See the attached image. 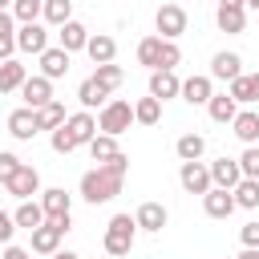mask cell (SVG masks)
I'll return each mask as SVG.
<instances>
[{
    "label": "cell",
    "mask_w": 259,
    "mask_h": 259,
    "mask_svg": "<svg viewBox=\"0 0 259 259\" xmlns=\"http://www.w3.org/2000/svg\"><path fill=\"white\" fill-rule=\"evenodd\" d=\"M125 174H130V158L117 150L109 162H97L93 170H85L81 174V198L85 202H109V198H117L121 194V182H125Z\"/></svg>",
    "instance_id": "cell-1"
},
{
    "label": "cell",
    "mask_w": 259,
    "mask_h": 259,
    "mask_svg": "<svg viewBox=\"0 0 259 259\" xmlns=\"http://www.w3.org/2000/svg\"><path fill=\"white\" fill-rule=\"evenodd\" d=\"M134 243H138V223H134V214H113V219L105 223V235H101L105 255L121 259V255L134 251Z\"/></svg>",
    "instance_id": "cell-2"
},
{
    "label": "cell",
    "mask_w": 259,
    "mask_h": 259,
    "mask_svg": "<svg viewBox=\"0 0 259 259\" xmlns=\"http://www.w3.org/2000/svg\"><path fill=\"white\" fill-rule=\"evenodd\" d=\"M69 231H73V214H57V219H45L40 227H32V251H36V255H53Z\"/></svg>",
    "instance_id": "cell-3"
},
{
    "label": "cell",
    "mask_w": 259,
    "mask_h": 259,
    "mask_svg": "<svg viewBox=\"0 0 259 259\" xmlns=\"http://www.w3.org/2000/svg\"><path fill=\"white\" fill-rule=\"evenodd\" d=\"M130 125H134V105H130V101L113 97V101H105V105L97 109V130H101V134H113V138H121Z\"/></svg>",
    "instance_id": "cell-4"
},
{
    "label": "cell",
    "mask_w": 259,
    "mask_h": 259,
    "mask_svg": "<svg viewBox=\"0 0 259 259\" xmlns=\"http://www.w3.org/2000/svg\"><path fill=\"white\" fill-rule=\"evenodd\" d=\"M154 28H158L162 40H178V36L186 32V8H182V4H162V8L154 12Z\"/></svg>",
    "instance_id": "cell-5"
},
{
    "label": "cell",
    "mask_w": 259,
    "mask_h": 259,
    "mask_svg": "<svg viewBox=\"0 0 259 259\" xmlns=\"http://www.w3.org/2000/svg\"><path fill=\"white\" fill-rule=\"evenodd\" d=\"M4 190H8L12 198H20V202H24V198H32V194H40V170H36V166H28V162H20V166H16V174L4 182Z\"/></svg>",
    "instance_id": "cell-6"
},
{
    "label": "cell",
    "mask_w": 259,
    "mask_h": 259,
    "mask_svg": "<svg viewBox=\"0 0 259 259\" xmlns=\"http://www.w3.org/2000/svg\"><path fill=\"white\" fill-rule=\"evenodd\" d=\"M178 182H182V190L186 194H206L214 182H210V170H206V162L198 158V162H182L178 166Z\"/></svg>",
    "instance_id": "cell-7"
},
{
    "label": "cell",
    "mask_w": 259,
    "mask_h": 259,
    "mask_svg": "<svg viewBox=\"0 0 259 259\" xmlns=\"http://www.w3.org/2000/svg\"><path fill=\"white\" fill-rule=\"evenodd\" d=\"M16 49L40 57V53L49 49V28H45L40 20H32V24H16Z\"/></svg>",
    "instance_id": "cell-8"
},
{
    "label": "cell",
    "mask_w": 259,
    "mask_h": 259,
    "mask_svg": "<svg viewBox=\"0 0 259 259\" xmlns=\"http://www.w3.org/2000/svg\"><path fill=\"white\" fill-rule=\"evenodd\" d=\"M61 130L69 134V142H73V146H85V142L97 134V117H93L89 109H77V113H69V117L61 121Z\"/></svg>",
    "instance_id": "cell-9"
},
{
    "label": "cell",
    "mask_w": 259,
    "mask_h": 259,
    "mask_svg": "<svg viewBox=\"0 0 259 259\" xmlns=\"http://www.w3.org/2000/svg\"><path fill=\"white\" fill-rule=\"evenodd\" d=\"M16 93L24 97L28 109H40L45 101H53V81H49L45 73H32V77H24V85H20Z\"/></svg>",
    "instance_id": "cell-10"
},
{
    "label": "cell",
    "mask_w": 259,
    "mask_h": 259,
    "mask_svg": "<svg viewBox=\"0 0 259 259\" xmlns=\"http://www.w3.org/2000/svg\"><path fill=\"white\" fill-rule=\"evenodd\" d=\"M178 97H182L186 105H206V101L214 97V81H210V73H194V77H186L182 89H178Z\"/></svg>",
    "instance_id": "cell-11"
},
{
    "label": "cell",
    "mask_w": 259,
    "mask_h": 259,
    "mask_svg": "<svg viewBox=\"0 0 259 259\" xmlns=\"http://www.w3.org/2000/svg\"><path fill=\"white\" fill-rule=\"evenodd\" d=\"M202 210H206V219H231L239 206H235V194H231V190L210 186V190L202 194Z\"/></svg>",
    "instance_id": "cell-12"
},
{
    "label": "cell",
    "mask_w": 259,
    "mask_h": 259,
    "mask_svg": "<svg viewBox=\"0 0 259 259\" xmlns=\"http://www.w3.org/2000/svg\"><path fill=\"white\" fill-rule=\"evenodd\" d=\"M134 223H138V231H146V235H158V231L170 223V210H166L162 202H142V206L134 210Z\"/></svg>",
    "instance_id": "cell-13"
},
{
    "label": "cell",
    "mask_w": 259,
    "mask_h": 259,
    "mask_svg": "<svg viewBox=\"0 0 259 259\" xmlns=\"http://www.w3.org/2000/svg\"><path fill=\"white\" fill-rule=\"evenodd\" d=\"M36 61H40V73H45L49 81H57V77H65V73H69V61H73V53H65L61 45H49V49H45Z\"/></svg>",
    "instance_id": "cell-14"
},
{
    "label": "cell",
    "mask_w": 259,
    "mask_h": 259,
    "mask_svg": "<svg viewBox=\"0 0 259 259\" xmlns=\"http://www.w3.org/2000/svg\"><path fill=\"white\" fill-rule=\"evenodd\" d=\"M239 73H243V57H239V53L223 49V53L210 57V81H235Z\"/></svg>",
    "instance_id": "cell-15"
},
{
    "label": "cell",
    "mask_w": 259,
    "mask_h": 259,
    "mask_svg": "<svg viewBox=\"0 0 259 259\" xmlns=\"http://www.w3.org/2000/svg\"><path fill=\"white\" fill-rule=\"evenodd\" d=\"M178 89H182V81H178L174 69H154V73H150V97L170 101V97H178Z\"/></svg>",
    "instance_id": "cell-16"
},
{
    "label": "cell",
    "mask_w": 259,
    "mask_h": 259,
    "mask_svg": "<svg viewBox=\"0 0 259 259\" xmlns=\"http://www.w3.org/2000/svg\"><path fill=\"white\" fill-rule=\"evenodd\" d=\"M8 134H12L16 142H32V138L40 134V130H36V113H32L28 105H24V109H12V113H8Z\"/></svg>",
    "instance_id": "cell-17"
},
{
    "label": "cell",
    "mask_w": 259,
    "mask_h": 259,
    "mask_svg": "<svg viewBox=\"0 0 259 259\" xmlns=\"http://www.w3.org/2000/svg\"><path fill=\"white\" fill-rule=\"evenodd\" d=\"M40 206H45V219L73 214V194L65 186H49V190H40Z\"/></svg>",
    "instance_id": "cell-18"
},
{
    "label": "cell",
    "mask_w": 259,
    "mask_h": 259,
    "mask_svg": "<svg viewBox=\"0 0 259 259\" xmlns=\"http://www.w3.org/2000/svg\"><path fill=\"white\" fill-rule=\"evenodd\" d=\"M231 130H235V138L243 146H259V109H239Z\"/></svg>",
    "instance_id": "cell-19"
},
{
    "label": "cell",
    "mask_w": 259,
    "mask_h": 259,
    "mask_svg": "<svg viewBox=\"0 0 259 259\" xmlns=\"http://www.w3.org/2000/svg\"><path fill=\"white\" fill-rule=\"evenodd\" d=\"M85 40H89V28H85L81 20H65V24L57 28V45H61L65 53H81Z\"/></svg>",
    "instance_id": "cell-20"
},
{
    "label": "cell",
    "mask_w": 259,
    "mask_h": 259,
    "mask_svg": "<svg viewBox=\"0 0 259 259\" xmlns=\"http://www.w3.org/2000/svg\"><path fill=\"white\" fill-rule=\"evenodd\" d=\"M85 53H89V61H93V65H105V61H113V57H117V40H113L109 32H89Z\"/></svg>",
    "instance_id": "cell-21"
},
{
    "label": "cell",
    "mask_w": 259,
    "mask_h": 259,
    "mask_svg": "<svg viewBox=\"0 0 259 259\" xmlns=\"http://www.w3.org/2000/svg\"><path fill=\"white\" fill-rule=\"evenodd\" d=\"M214 24H219V32H231V36H239V32L247 28V8L219 4V8H214Z\"/></svg>",
    "instance_id": "cell-22"
},
{
    "label": "cell",
    "mask_w": 259,
    "mask_h": 259,
    "mask_svg": "<svg viewBox=\"0 0 259 259\" xmlns=\"http://www.w3.org/2000/svg\"><path fill=\"white\" fill-rule=\"evenodd\" d=\"M77 101H81V109H101V105L109 101V89H105L97 77H85V81L77 85Z\"/></svg>",
    "instance_id": "cell-23"
},
{
    "label": "cell",
    "mask_w": 259,
    "mask_h": 259,
    "mask_svg": "<svg viewBox=\"0 0 259 259\" xmlns=\"http://www.w3.org/2000/svg\"><path fill=\"white\" fill-rule=\"evenodd\" d=\"M206 170H210V182H214V186H223V190H231V186L243 178V170H239V162H235V158H214Z\"/></svg>",
    "instance_id": "cell-24"
},
{
    "label": "cell",
    "mask_w": 259,
    "mask_h": 259,
    "mask_svg": "<svg viewBox=\"0 0 259 259\" xmlns=\"http://www.w3.org/2000/svg\"><path fill=\"white\" fill-rule=\"evenodd\" d=\"M206 113H210V121L231 125V121H235V113H239V101H235L231 93H214V97L206 101Z\"/></svg>",
    "instance_id": "cell-25"
},
{
    "label": "cell",
    "mask_w": 259,
    "mask_h": 259,
    "mask_svg": "<svg viewBox=\"0 0 259 259\" xmlns=\"http://www.w3.org/2000/svg\"><path fill=\"white\" fill-rule=\"evenodd\" d=\"M24 77H28V69H24L16 57L0 61V97H4V93H16V89L24 85Z\"/></svg>",
    "instance_id": "cell-26"
},
{
    "label": "cell",
    "mask_w": 259,
    "mask_h": 259,
    "mask_svg": "<svg viewBox=\"0 0 259 259\" xmlns=\"http://www.w3.org/2000/svg\"><path fill=\"white\" fill-rule=\"evenodd\" d=\"M174 154H178V162H198L202 154H206V138L202 134H182L178 142H174Z\"/></svg>",
    "instance_id": "cell-27"
},
{
    "label": "cell",
    "mask_w": 259,
    "mask_h": 259,
    "mask_svg": "<svg viewBox=\"0 0 259 259\" xmlns=\"http://www.w3.org/2000/svg\"><path fill=\"white\" fill-rule=\"evenodd\" d=\"M231 194H235L239 210H259V178H239L231 186Z\"/></svg>",
    "instance_id": "cell-28"
},
{
    "label": "cell",
    "mask_w": 259,
    "mask_h": 259,
    "mask_svg": "<svg viewBox=\"0 0 259 259\" xmlns=\"http://www.w3.org/2000/svg\"><path fill=\"white\" fill-rule=\"evenodd\" d=\"M134 121H138V125H158V121H162V101L150 97V93L138 97V101H134Z\"/></svg>",
    "instance_id": "cell-29"
},
{
    "label": "cell",
    "mask_w": 259,
    "mask_h": 259,
    "mask_svg": "<svg viewBox=\"0 0 259 259\" xmlns=\"http://www.w3.org/2000/svg\"><path fill=\"white\" fill-rule=\"evenodd\" d=\"M32 113H36V130H57V125L69 117V113H65V105H61L57 97H53V101H45V105H40V109H32Z\"/></svg>",
    "instance_id": "cell-30"
},
{
    "label": "cell",
    "mask_w": 259,
    "mask_h": 259,
    "mask_svg": "<svg viewBox=\"0 0 259 259\" xmlns=\"http://www.w3.org/2000/svg\"><path fill=\"white\" fill-rule=\"evenodd\" d=\"M85 150H89L93 162H109V158L117 154V138H113V134H93V138L85 142Z\"/></svg>",
    "instance_id": "cell-31"
},
{
    "label": "cell",
    "mask_w": 259,
    "mask_h": 259,
    "mask_svg": "<svg viewBox=\"0 0 259 259\" xmlns=\"http://www.w3.org/2000/svg\"><path fill=\"white\" fill-rule=\"evenodd\" d=\"M12 219H16V227L32 231V227H40V223H45V206H40V202H32V198H24V202L12 210Z\"/></svg>",
    "instance_id": "cell-32"
},
{
    "label": "cell",
    "mask_w": 259,
    "mask_h": 259,
    "mask_svg": "<svg viewBox=\"0 0 259 259\" xmlns=\"http://www.w3.org/2000/svg\"><path fill=\"white\" fill-rule=\"evenodd\" d=\"M40 20H45V24H53V28H61L65 20H73V0H45Z\"/></svg>",
    "instance_id": "cell-33"
},
{
    "label": "cell",
    "mask_w": 259,
    "mask_h": 259,
    "mask_svg": "<svg viewBox=\"0 0 259 259\" xmlns=\"http://www.w3.org/2000/svg\"><path fill=\"white\" fill-rule=\"evenodd\" d=\"M16 53V16L0 12V61H8Z\"/></svg>",
    "instance_id": "cell-34"
},
{
    "label": "cell",
    "mask_w": 259,
    "mask_h": 259,
    "mask_svg": "<svg viewBox=\"0 0 259 259\" xmlns=\"http://www.w3.org/2000/svg\"><path fill=\"white\" fill-rule=\"evenodd\" d=\"M158 53H162V36H142L138 40V65H146L150 73L158 69Z\"/></svg>",
    "instance_id": "cell-35"
},
{
    "label": "cell",
    "mask_w": 259,
    "mask_h": 259,
    "mask_svg": "<svg viewBox=\"0 0 259 259\" xmlns=\"http://www.w3.org/2000/svg\"><path fill=\"white\" fill-rule=\"evenodd\" d=\"M8 12L16 16V24H32V20H40L45 0H12V8H8Z\"/></svg>",
    "instance_id": "cell-36"
},
{
    "label": "cell",
    "mask_w": 259,
    "mask_h": 259,
    "mask_svg": "<svg viewBox=\"0 0 259 259\" xmlns=\"http://www.w3.org/2000/svg\"><path fill=\"white\" fill-rule=\"evenodd\" d=\"M93 77H97V81L113 93V89L125 81V69H121V65H113V61H105V65H97V69H93Z\"/></svg>",
    "instance_id": "cell-37"
},
{
    "label": "cell",
    "mask_w": 259,
    "mask_h": 259,
    "mask_svg": "<svg viewBox=\"0 0 259 259\" xmlns=\"http://www.w3.org/2000/svg\"><path fill=\"white\" fill-rule=\"evenodd\" d=\"M227 85H231L227 93H231L239 105H255V97H251V77H247V73H239V77H235V81H227Z\"/></svg>",
    "instance_id": "cell-38"
},
{
    "label": "cell",
    "mask_w": 259,
    "mask_h": 259,
    "mask_svg": "<svg viewBox=\"0 0 259 259\" xmlns=\"http://www.w3.org/2000/svg\"><path fill=\"white\" fill-rule=\"evenodd\" d=\"M178 65H182V49H178V40H162L158 69H178Z\"/></svg>",
    "instance_id": "cell-39"
},
{
    "label": "cell",
    "mask_w": 259,
    "mask_h": 259,
    "mask_svg": "<svg viewBox=\"0 0 259 259\" xmlns=\"http://www.w3.org/2000/svg\"><path fill=\"white\" fill-rule=\"evenodd\" d=\"M239 170H243V178H259V146H247L239 158Z\"/></svg>",
    "instance_id": "cell-40"
},
{
    "label": "cell",
    "mask_w": 259,
    "mask_h": 259,
    "mask_svg": "<svg viewBox=\"0 0 259 259\" xmlns=\"http://www.w3.org/2000/svg\"><path fill=\"white\" fill-rule=\"evenodd\" d=\"M16 166H20V158H16L12 150H0V186H4V182L16 174Z\"/></svg>",
    "instance_id": "cell-41"
},
{
    "label": "cell",
    "mask_w": 259,
    "mask_h": 259,
    "mask_svg": "<svg viewBox=\"0 0 259 259\" xmlns=\"http://www.w3.org/2000/svg\"><path fill=\"white\" fill-rule=\"evenodd\" d=\"M49 134H53V138H49V142H53V150H57V154H73V150H77V146H73V142H69V134H65V130H61V125H57V130H49Z\"/></svg>",
    "instance_id": "cell-42"
},
{
    "label": "cell",
    "mask_w": 259,
    "mask_h": 259,
    "mask_svg": "<svg viewBox=\"0 0 259 259\" xmlns=\"http://www.w3.org/2000/svg\"><path fill=\"white\" fill-rule=\"evenodd\" d=\"M239 239H243V247H259V219H251V223H243V231H239Z\"/></svg>",
    "instance_id": "cell-43"
},
{
    "label": "cell",
    "mask_w": 259,
    "mask_h": 259,
    "mask_svg": "<svg viewBox=\"0 0 259 259\" xmlns=\"http://www.w3.org/2000/svg\"><path fill=\"white\" fill-rule=\"evenodd\" d=\"M12 235H16V219L8 210H0V243H12Z\"/></svg>",
    "instance_id": "cell-44"
},
{
    "label": "cell",
    "mask_w": 259,
    "mask_h": 259,
    "mask_svg": "<svg viewBox=\"0 0 259 259\" xmlns=\"http://www.w3.org/2000/svg\"><path fill=\"white\" fill-rule=\"evenodd\" d=\"M4 259H32V251H24L16 243H4Z\"/></svg>",
    "instance_id": "cell-45"
},
{
    "label": "cell",
    "mask_w": 259,
    "mask_h": 259,
    "mask_svg": "<svg viewBox=\"0 0 259 259\" xmlns=\"http://www.w3.org/2000/svg\"><path fill=\"white\" fill-rule=\"evenodd\" d=\"M235 259H259V247H243V251H239Z\"/></svg>",
    "instance_id": "cell-46"
},
{
    "label": "cell",
    "mask_w": 259,
    "mask_h": 259,
    "mask_svg": "<svg viewBox=\"0 0 259 259\" xmlns=\"http://www.w3.org/2000/svg\"><path fill=\"white\" fill-rule=\"evenodd\" d=\"M247 77H251V97L259 101V73H247Z\"/></svg>",
    "instance_id": "cell-47"
},
{
    "label": "cell",
    "mask_w": 259,
    "mask_h": 259,
    "mask_svg": "<svg viewBox=\"0 0 259 259\" xmlns=\"http://www.w3.org/2000/svg\"><path fill=\"white\" fill-rule=\"evenodd\" d=\"M53 259H77V255H73V251H61V247H57V251H53Z\"/></svg>",
    "instance_id": "cell-48"
},
{
    "label": "cell",
    "mask_w": 259,
    "mask_h": 259,
    "mask_svg": "<svg viewBox=\"0 0 259 259\" xmlns=\"http://www.w3.org/2000/svg\"><path fill=\"white\" fill-rule=\"evenodd\" d=\"M219 4H231V8H247L243 0H219Z\"/></svg>",
    "instance_id": "cell-49"
},
{
    "label": "cell",
    "mask_w": 259,
    "mask_h": 259,
    "mask_svg": "<svg viewBox=\"0 0 259 259\" xmlns=\"http://www.w3.org/2000/svg\"><path fill=\"white\" fill-rule=\"evenodd\" d=\"M8 8H12V0H0V12H8Z\"/></svg>",
    "instance_id": "cell-50"
},
{
    "label": "cell",
    "mask_w": 259,
    "mask_h": 259,
    "mask_svg": "<svg viewBox=\"0 0 259 259\" xmlns=\"http://www.w3.org/2000/svg\"><path fill=\"white\" fill-rule=\"evenodd\" d=\"M243 4H247V8H259V0H243Z\"/></svg>",
    "instance_id": "cell-51"
},
{
    "label": "cell",
    "mask_w": 259,
    "mask_h": 259,
    "mask_svg": "<svg viewBox=\"0 0 259 259\" xmlns=\"http://www.w3.org/2000/svg\"><path fill=\"white\" fill-rule=\"evenodd\" d=\"M109 259H113V255H109Z\"/></svg>",
    "instance_id": "cell-52"
}]
</instances>
